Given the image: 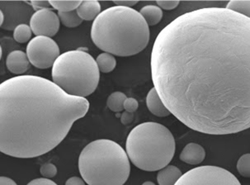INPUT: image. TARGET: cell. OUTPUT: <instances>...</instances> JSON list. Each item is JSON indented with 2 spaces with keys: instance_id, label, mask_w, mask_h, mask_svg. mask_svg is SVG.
<instances>
[{
  "instance_id": "28",
  "label": "cell",
  "mask_w": 250,
  "mask_h": 185,
  "mask_svg": "<svg viewBox=\"0 0 250 185\" xmlns=\"http://www.w3.org/2000/svg\"><path fill=\"white\" fill-rule=\"evenodd\" d=\"M113 3L116 6H120V7H125V8H131L134 5H136V3H138V1L136 0H115Z\"/></svg>"
},
{
  "instance_id": "17",
  "label": "cell",
  "mask_w": 250,
  "mask_h": 185,
  "mask_svg": "<svg viewBox=\"0 0 250 185\" xmlns=\"http://www.w3.org/2000/svg\"><path fill=\"white\" fill-rule=\"evenodd\" d=\"M127 97L123 92H114L110 94L106 100V105L110 110L115 113H119L124 109V103Z\"/></svg>"
},
{
  "instance_id": "3",
  "label": "cell",
  "mask_w": 250,
  "mask_h": 185,
  "mask_svg": "<svg viewBox=\"0 0 250 185\" xmlns=\"http://www.w3.org/2000/svg\"><path fill=\"white\" fill-rule=\"evenodd\" d=\"M91 38L97 47L117 57H131L146 47L149 28L140 12L112 6L93 21Z\"/></svg>"
},
{
  "instance_id": "10",
  "label": "cell",
  "mask_w": 250,
  "mask_h": 185,
  "mask_svg": "<svg viewBox=\"0 0 250 185\" xmlns=\"http://www.w3.org/2000/svg\"><path fill=\"white\" fill-rule=\"evenodd\" d=\"M29 59L27 57V53L22 51H13L8 54L6 59V66L11 73L15 75L24 74L29 70Z\"/></svg>"
},
{
  "instance_id": "11",
  "label": "cell",
  "mask_w": 250,
  "mask_h": 185,
  "mask_svg": "<svg viewBox=\"0 0 250 185\" xmlns=\"http://www.w3.org/2000/svg\"><path fill=\"white\" fill-rule=\"evenodd\" d=\"M205 149L197 143H189L182 150L179 159L186 164H201L205 160Z\"/></svg>"
},
{
  "instance_id": "29",
  "label": "cell",
  "mask_w": 250,
  "mask_h": 185,
  "mask_svg": "<svg viewBox=\"0 0 250 185\" xmlns=\"http://www.w3.org/2000/svg\"><path fill=\"white\" fill-rule=\"evenodd\" d=\"M64 185H85V182L84 180L80 179V177H74L69 178V180H67Z\"/></svg>"
},
{
  "instance_id": "6",
  "label": "cell",
  "mask_w": 250,
  "mask_h": 185,
  "mask_svg": "<svg viewBox=\"0 0 250 185\" xmlns=\"http://www.w3.org/2000/svg\"><path fill=\"white\" fill-rule=\"evenodd\" d=\"M51 76L67 94L85 99L96 90L100 70L96 60L80 49L62 54L52 66Z\"/></svg>"
},
{
  "instance_id": "14",
  "label": "cell",
  "mask_w": 250,
  "mask_h": 185,
  "mask_svg": "<svg viewBox=\"0 0 250 185\" xmlns=\"http://www.w3.org/2000/svg\"><path fill=\"white\" fill-rule=\"evenodd\" d=\"M183 176L181 170L174 165H168L160 169L157 175L159 185H175Z\"/></svg>"
},
{
  "instance_id": "33",
  "label": "cell",
  "mask_w": 250,
  "mask_h": 185,
  "mask_svg": "<svg viewBox=\"0 0 250 185\" xmlns=\"http://www.w3.org/2000/svg\"><path fill=\"white\" fill-rule=\"evenodd\" d=\"M141 185H156L154 183L151 182V181H146V182L143 183Z\"/></svg>"
},
{
  "instance_id": "15",
  "label": "cell",
  "mask_w": 250,
  "mask_h": 185,
  "mask_svg": "<svg viewBox=\"0 0 250 185\" xmlns=\"http://www.w3.org/2000/svg\"><path fill=\"white\" fill-rule=\"evenodd\" d=\"M140 14L144 18L149 27L158 24L163 18V11L159 6H145L141 8Z\"/></svg>"
},
{
  "instance_id": "32",
  "label": "cell",
  "mask_w": 250,
  "mask_h": 185,
  "mask_svg": "<svg viewBox=\"0 0 250 185\" xmlns=\"http://www.w3.org/2000/svg\"><path fill=\"white\" fill-rule=\"evenodd\" d=\"M0 19H0V25H1V27H3V23L5 21V15L2 11L0 12Z\"/></svg>"
},
{
  "instance_id": "21",
  "label": "cell",
  "mask_w": 250,
  "mask_h": 185,
  "mask_svg": "<svg viewBox=\"0 0 250 185\" xmlns=\"http://www.w3.org/2000/svg\"><path fill=\"white\" fill-rule=\"evenodd\" d=\"M52 8L58 12L67 13L75 11L80 7L82 1H50Z\"/></svg>"
},
{
  "instance_id": "16",
  "label": "cell",
  "mask_w": 250,
  "mask_h": 185,
  "mask_svg": "<svg viewBox=\"0 0 250 185\" xmlns=\"http://www.w3.org/2000/svg\"><path fill=\"white\" fill-rule=\"evenodd\" d=\"M97 64L101 72L109 73L114 70L117 65V61L112 54L104 52L96 58Z\"/></svg>"
},
{
  "instance_id": "27",
  "label": "cell",
  "mask_w": 250,
  "mask_h": 185,
  "mask_svg": "<svg viewBox=\"0 0 250 185\" xmlns=\"http://www.w3.org/2000/svg\"><path fill=\"white\" fill-rule=\"evenodd\" d=\"M27 185H57L56 183L52 181L49 179H45V178H39V179H36L28 183Z\"/></svg>"
},
{
  "instance_id": "8",
  "label": "cell",
  "mask_w": 250,
  "mask_h": 185,
  "mask_svg": "<svg viewBox=\"0 0 250 185\" xmlns=\"http://www.w3.org/2000/svg\"><path fill=\"white\" fill-rule=\"evenodd\" d=\"M27 55L31 64L38 69L52 67L62 55L57 43L51 38L36 37L27 46Z\"/></svg>"
},
{
  "instance_id": "19",
  "label": "cell",
  "mask_w": 250,
  "mask_h": 185,
  "mask_svg": "<svg viewBox=\"0 0 250 185\" xmlns=\"http://www.w3.org/2000/svg\"><path fill=\"white\" fill-rule=\"evenodd\" d=\"M226 8L250 19V1H229Z\"/></svg>"
},
{
  "instance_id": "13",
  "label": "cell",
  "mask_w": 250,
  "mask_h": 185,
  "mask_svg": "<svg viewBox=\"0 0 250 185\" xmlns=\"http://www.w3.org/2000/svg\"><path fill=\"white\" fill-rule=\"evenodd\" d=\"M77 14L82 20L92 21L99 17L101 14V5L96 0L82 1L80 7L76 9Z\"/></svg>"
},
{
  "instance_id": "7",
  "label": "cell",
  "mask_w": 250,
  "mask_h": 185,
  "mask_svg": "<svg viewBox=\"0 0 250 185\" xmlns=\"http://www.w3.org/2000/svg\"><path fill=\"white\" fill-rule=\"evenodd\" d=\"M175 185H241V184L227 169L213 165H204L185 173Z\"/></svg>"
},
{
  "instance_id": "12",
  "label": "cell",
  "mask_w": 250,
  "mask_h": 185,
  "mask_svg": "<svg viewBox=\"0 0 250 185\" xmlns=\"http://www.w3.org/2000/svg\"><path fill=\"white\" fill-rule=\"evenodd\" d=\"M146 105L149 112L159 118H165L170 115V111L166 107L155 88L149 90L146 97Z\"/></svg>"
},
{
  "instance_id": "20",
  "label": "cell",
  "mask_w": 250,
  "mask_h": 185,
  "mask_svg": "<svg viewBox=\"0 0 250 185\" xmlns=\"http://www.w3.org/2000/svg\"><path fill=\"white\" fill-rule=\"evenodd\" d=\"M32 35V28L25 23L17 26L14 29V38L17 42L26 43L31 39Z\"/></svg>"
},
{
  "instance_id": "26",
  "label": "cell",
  "mask_w": 250,
  "mask_h": 185,
  "mask_svg": "<svg viewBox=\"0 0 250 185\" xmlns=\"http://www.w3.org/2000/svg\"><path fill=\"white\" fill-rule=\"evenodd\" d=\"M32 5L33 10L38 12V11L44 10V9H51L52 8L50 1H43V0H35V1H31L30 2Z\"/></svg>"
},
{
  "instance_id": "22",
  "label": "cell",
  "mask_w": 250,
  "mask_h": 185,
  "mask_svg": "<svg viewBox=\"0 0 250 185\" xmlns=\"http://www.w3.org/2000/svg\"><path fill=\"white\" fill-rule=\"evenodd\" d=\"M236 168L241 176L250 178V154H245L239 159Z\"/></svg>"
},
{
  "instance_id": "5",
  "label": "cell",
  "mask_w": 250,
  "mask_h": 185,
  "mask_svg": "<svg viewBox=\"0 0 250 185\" xmlns=\"http://www.w3.org/2000/svg\"><path fill=\"white\" fill-rule=\"evenodd\" d=\"M175 140L162 124H139L128 135L125 151L131 163L145 171H157L168 166L175 154Z\"/></svg>"
},
{
  "instance_id": "9",
  "label": "cell",
  "mask_w": 250,
  "mask_h": 185,
  "mask_svg": "<svg viewBox=\"0 0 250 185\" xmlns=\"http://www.w3.org/2000/svg\"><path fill=\"white\" fill-rule=\"evenodd\" d=\"M60 24L58 14L51 9L35 12L30 19V27L37 37L52 38L58 32Z\"/></svg>"
},
{
  "instance_id": "31",
  "label": "cell",
  "mask_w": 250,
  "mask_h": 185,
  "mask_svg": "<svg viewBox=\"0 0 250 185\" xmlns=\"http://www.w3.org/2000/svg\"><path fill=\"white\" fill-rule=\"evenodd\" d=\"M0 185H18L14 180L10 178L2 176L0 178Z\"/></svg>"
},
{
  "instance_id": "18",
  "label": "cell",
  "mask_w": 250,
  "mask_h": 185,
  "mask_svg": "<svg viewBox=\"0 0 250 185\" xmlns=\"http://www.w3.org/2000/svg\"><path fill=\"white\" fill-rule=\"evenodd\" d=\"M59 19L62 24L66 27H76L82 23L83 20L77 14V11H71L67 13L59 12Z\"/></svg>"
},
{
  "instance_id": "23",
  "label": "cell",
  "mask_w": 250,
  "mask_h": 185,
  "mask_svg": "<svg viewBox=\"0 0 250 185\" xmlns=\"http://www.w3.org/2000/svg\"><path fill=\"white\" fill-rule=\"evenodd\" d=\"M41 175L45 179H51L57 175V168L56 165L51 163H46L42 165L40 169Z\"/></svg>"
},
{
  "instance_id": "4",
  "label": "cell",
  "mask_w": 250,
  "mask_h": 185,
  "mask_svg": "<svg viewBox=\"0 0 250 185\" xmlns=\"http://www.w3.org/2000/svg\"><path fill=\"white\" fill-rule=\"evenodd\" d=\"M79 170L88 185H124L130 176V159L118 143L96 140L81 151Z\"/></svg>"
},
{
  "instance_id": "24",
  "label": "cell",
  "mask_w": 250,
  "mask_h": 185,
  "mask_svg": "<svg viewBox=\"0 0 250 185\" xmlns=\"http://www.w3.org/2000/svg\"><path fill=\"white\" fill-rule=\"evenodd\" d=\"M180 3V1L177 0H159L157 1V4L161 9L165 10H172L177 8Z\"/></svg>"
},
{
  "instance_id": "30",
  "label": "cell",
  "mask_w": 250,
  "mask_h": 185,
  "mask_svg": "<svg viewBox=\"0 0 250 185\" xmlns=\"http://www.w3.org/2000/svg\"><path fill=\"white\" fill-rule=\"evenodd\" d=\"M132 120H133V113H128V112L123 113L122 118H121V121L123 124H125V125L130 123Z\"/></svg>"
},
{
  "instance_id": "2",
  "label": "cell",
  "mask_w": 250,
  "mask_h": 185,
  "mask_svg": "<svg viewBox=\"0 0 250 185\" xmlns=\"http://www.w3.org/2000/svg\"><path fill=\"white\" fill-rule=\"evenodd\" d=\"M89 103L52 81L20 75L0 85V150L16 158H34L62 143Z\"/></svg>"
},
{
  "instance_id": "1",
  "label": "cell",
  "mask_w": 250,
  "mask_h": 185,
  "mask_svg": "<svg viewBox=\"0 0 250 185\" xmlns=\"http://www.w3.org/2000/svg\"><path fill=\"white\" fill-rule=\"evenodd\" d=\"M151 77L166 107L196 132L250 128V19L226 8L182 14L158 34Z\"/></svg>"
},
{
  "instance_id": "25",
  "label": "cell",
  "mask_w": 250,
  "mask_h": 185,
  "mask_svg": "<svg viewBox=\"0 0 250 185\" xmlns=\"http://www.w3.org/2000/svg\"><path fill=\"white\" fill-rule=\"evenodd\" d=\"M138 101L134 98H127L124 103V109L128 113H135L138 109Z\"/></svg>"
}]
</instances>
